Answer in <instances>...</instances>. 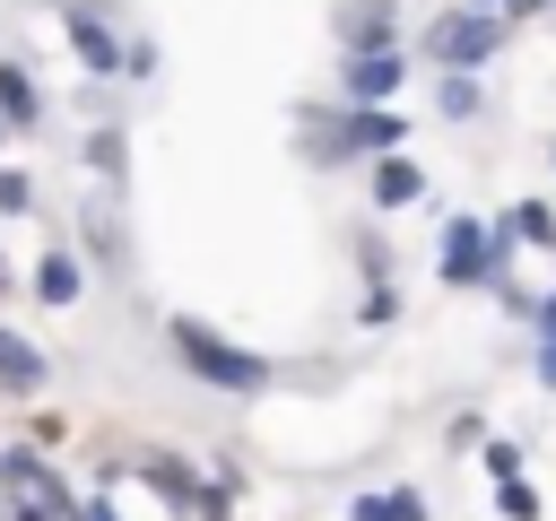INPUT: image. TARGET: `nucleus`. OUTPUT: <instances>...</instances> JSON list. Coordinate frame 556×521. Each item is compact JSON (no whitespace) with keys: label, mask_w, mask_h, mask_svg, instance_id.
<instances>
[{"label":"nucleus","mask_w":556,"mask_h":521,"mask_svg":"<svg viewBox=\"0 0 556 521\" xmlns=\"http://www.w3.org/2000/svg\"><path fill=\"white\" fill-rule=\"evenodd\" d=\"M174 347H182V365H191L200 382H217V391H261V382H269V365H261L252 347H226L208 321H174Z\"/></svg>","instance_id":"1"},{"label":"nucleus","mask_w":556,"mask_h":521,"mask_svg":"<svg viewBox=\"0 0 556 521\" xmlns=\"http://www.w3.org/2000/svg\"><path fill=\"white\" fill-rule=\"evenodd\" d=\"M495 252H504V243H495L478 217H460V226L443 234V278H452V287H478V278H495Z\"/></svg>","instance_id":"2"},{"label":"nucleus","mask_w":556,"mask_h":521,"mask_svg":"<svg viewBox=\"0 0 556 521\" xmlns=\"http://www.w3.org/2000/svg\"><path fill=\"white\" fill-rule=\"evenodd\" d=\"M148 486H156L165 504H182V512H200V521H217V512H226V495H217V486H200V478H191L182 460H148Z\"/></svg>","instance_id":"3"},{"label":"nucleus","mask_w":556,"mask_h":521,"mask_svg":"<svg viewBox=\"0 0 556 521\" xmlns=\"http://www.w3.org/2000/svg\"><path fill=\"white\" fill-rule=\"evenodd\" d=\"M434 52H443L452 69H469V61H486V52H495V26H486L478 9H460V17H443V26H434Z\"/></svg>","instance_id":"4"},{"label":"nucleus","mask_w":556,"mask_h":521,"mask_svg":"<svg viewBox=\"0 0 556 521\" xmlns=\"http://www.w3.org/2000/svg\"><path fill=\"white\" fill-rule=\"evenodd\" d=\"M43 347L35 339H17V330H0V391H43Z\"/></svg>","instance_id":"5"},{"label":"nucleus","mask_w":556,"mask_h":521,"mask_svg":"<svg viewBox=\"0 0 556 521\" xmlns=\"http://www.w3.org/2000/svg\"><path fill=\"white\" fill-rule=\"evenodd\" d=\"M70 43H78L87 69H113V61H122V43H113V26H104L96 9H70Z\"/></svg>","instance_id":"6"},{"label":"nucleus","mask_w":556,"mask_h":521,"mask_svg":"<svg viewBox=\"0 0 556 521\" xmlns=\"http://www.w3.org/2000/svg\"><path fill=\"white\" fill-rule=\"evenodd\" d=\"M391 87H400V61H391V52H356V61H348V96H356V104H374V96H391Z\"/></svg>","instance_id":"7"},{"label":"nucleus","mask_w":556,"mask_h":521,"mask_svg":"<svg viewBox=\"0 0 556 521\" xmlns=\"http://www.w3.org/2000/svg\"><path fill=\"white\" fill-rule=\"evenodd\" d=\"M348 35H356V52H382L391 43V9L382 0H348Z\"/></svg>","instance_id":"8"},{"label":"nucleus","mask_w":556,"mask_h":521,"mask_svg":"<svg viewBox=\"0 0 556 521\" xmlns=\"http://www.w3.org/2000/svg\"><path fill=\"white\" fill-rule=\"evenodd\" d=\"M0 113L9 122H35V78L26 69H0Z\"/></svg>","instance_id":"9"},{"label":"nucleus","mask_w":556,"mask_h":521,"mask_svg":"<svg viewBox=\"0 0 556 521\" xmlns=\"http://www.w3.org/2000/svg\"><path fill=\"white\" fill-rule=\"evenodd\" d=\"M374 200H382V208H400V200H417V165H400V156H391V165L374 174Z\"/></svg>","instance_id":"10"},{"label":"nucleus","mask_w":556,"mask_h":521,"mask_svg":"<svg viewBox=\"0 0 556 521\" xmlns=\"http://www.w3.org/2000/svg\"><path fill=\"white\" fill-rule=\"evenodd\" d=\"M417 512H426L417 495H365L356 504V521H417Z\"/></svg>","instance_id":"11"},{"label":"nucleus","mask_w":556,"mask_h":521,"mask_svg":"<svg viewBox=\"0 0 556 521\" xmlns=\"http://www.w3.org/2000/svg\"><path fill=\"white\" fill-rule=\"evenodd\" d=\"M504 234H521V243H556V234H547V208H539V200H521V208L504 217Z\"/></svg>","instance_id":"12"},{"label":"nucleus","mask_w":556,"mask_h":521,"mask_svg":"<svg viewBox=\"0 0 556 521\" xmlns=\"http://www.w3.org/2000/svg\"><path fill=\"white\" fill-rule=\"evenodd\" d=\"M35 287H43L52 304H70V295H78V269H70V260H43V269H35Z\"/></svg>","instance_id":"13"},{"label":"nucleus","mask_w":556,"mask_h":521,"mask_svg":"<svg viewBox=\"0 0 556 521\" xmlns=\"http://www.w3.org/2000/svg\"><path fill=\"white\" fill-rule=\"evenodd\" d=\"M87 165H104V182H113V174H122V130H96V139H87Z\"/></svg>","instance_id":"14"},{"label":"nucleus","mask_w":556,"mask_h":521,"mask_svg":"<svg viewBox=\"0 0 556 521\" xmlns=\"http://www.w3.org/2000/svg\"><path fill=\"white\" fill-rule=\"evenodd\" d=\"M0 208H9V217L35 208V182H26V174H0Z\"/></svg>","instance_id":"15"},{"label":"nucleus","mask_w":556,"mask_h":521,"mask_svg":"<svg viewBox=\"0 0 556 521\" xmlns=\"http://www.w3.org/2000/svg\"><path fill=\"white\" fill-rule=\"evenodd\" d=\"M443 113H478V87L469 78H443Z\"/></svg>","instance_id":"16"},{"label":"nucleus","mask_w":556,"mask_h":521,"mask_svg":"<svg viewBox=\"0 0 556 521\" xmlns=\"http://www.w3.org/2000/svg\"><path fill=\"white\" fill-rule=\"evenodd\" d=\"M539 321H547V347H556V295H547V304H539Z\"/></svg>","instance_id":"17"},{"label":"nucleus","mask_w":556,"mask_h":521,"mask_svg":"<svg viewBox=\"0 0 556 521\" xmlns=\"http://www.w3.org/2000/svg\"><path fill=\"white\" fill-rule=\"evenodd\" d=\"M78 521H113V512H104V504H87V512H78Z\"/></svg>","instance_id":"18"},{"label":"nucleus","mask_w":556,"mask_h":521,"mask_svg":"<svg viewBox=\"0 0 556 521\" xmlns=\"http://www.w3.org/2000/svg\"><path fill=\"white\" fill-rule=\"evenodd\" d=\"M547 382H556V347H547Z\"/></svg>","instance_id":"19"}]
</instances>
